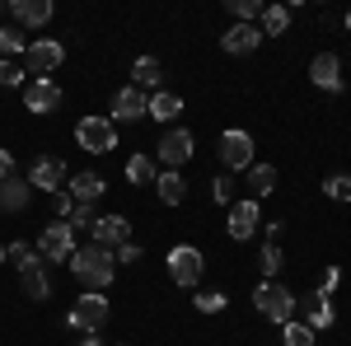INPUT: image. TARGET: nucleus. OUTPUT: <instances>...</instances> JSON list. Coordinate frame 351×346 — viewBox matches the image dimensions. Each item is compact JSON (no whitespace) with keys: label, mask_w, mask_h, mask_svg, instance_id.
<instances>
[{"label":"nucleus","mask_w":351,"mask_h":346,"mask_svg":"<svg viewBox=\"0 0 351 346\" xmlns=\"http://www.w3.org/2000/svg\"><path fill=\"white\" fill-rule=\"evenodd\" d=\"M66 267L75 271V281H84V291H108L112 276H117V258H112V248H99V243L75 248V258H71Z\"/></svg>","instance_id":"obj_1"},{"label":"nucleus","mask_w":351,"mask_h":346,"mask_svg":"<svg viewBox=\"0 0 351 346\" xmlns=\"http://www.w3.org/2000/svg\"><path fill=\"white\" fill-rule=\"evenodd\" d=\"M253 309H258L267 323H291L295 319V291H286L281 281H258Z\"/></svg>","instance_id":"obj_2"},{"label":"nucleus","mask_w":351,"mask_h":346,"mask_svg":"<svg viewBox=\"0 0 351 346\" xmlns=\"http://www.w3.org/2000/svg\"><path fill=\"white\" fill-rule=\"evenodd\" d=\"M112 304L104 291H84L75 295V304H71V314H66V328H75V332H99L104 323H108Z\"/></svg>","instance_id":"obj_3"},{"label":"nucleus","mask_w":351,"mask_h":346,"mask_svg":"<svg viewBox=\"0 0 351 346\" xmlns=\"http://www.w3.org/2000/svg\"><path fill=\"white\" fill-rule=\"evenodd\" d=\"M75 145L89 150V155H112L117 150V127H112V117H99V112H89L75 122Z\"/></svg>","instance_id":"obj_4"},{"label":"nucleus","mask_w":351,"mask_h":346,"mask_svg":"<svg viewBox=\"0 0 351 346\" xmlns=\"http://www.w3.org/2000/svg\"><path fill=\"white\" fill-rule=\"evenodd\" d=\"M38 258L43 262H71L75 258V230L66 220H52L43 234H38Z\"/></svg>","instance_id":"obj_5"},{"label":"nucleus","mask_w":351,"mask_h":346,"mask_svg":"<svg viewBox=\"0 0 351 346\" xmlns=\"http://www.w3.org/2000/svg\"><path fill=\"white\" fill-rule=\"evenodd\" d=\"M192 150H197V136H192L188 127H169V132L160 136V145H155V160H160L164 169H183V164L192 160Z\"/></svg>","instance_id":"obj_6"},{"label":"nucleus","mask_w":351,"mask_h":346,"mask_svg":"<svg viewBox=\"0 0 351 346\" xmlns=\"http://www.w3.org/2000/svg\"><path fill=\"white\" fill-rule=\"evenodd\" d=\"M216 155H220V164H225V173H239V169H248V164H253V136L239 132V127L220 132Z\"/></svg>","instance_id":"obj_7"},{"label":"nucleus","mask_w":351,"mask_h":346,"mask_svg":"<svg viewBox=\"0 0 351 346\" xmlns=\"http://www.w3.org/2000/svg\"><path fill=\"white\" fill-rule=\"evenodd\" d=\"M202 248H192V243H178V248H169V281L173 286H183L192 291L197 281H202Z\"/></svg>","instance_id":"obj_8"},{"label":"nucleus","mask_w":351,"mask_h":346,"mask_svg":"<svg viewBox=\"0 0 351 346\" xmlns=\"http://www.w3.org/2000/svg\"><path fill=\"white\" fill-rule=\"evenodd\" d=\"M66 178H71V169H66V160H56V155H43V160L28 164V187H38V192H61L66 187Z\"/></svg>","instance_id":"obj_9"},{"label":"nucleus","mask_w":351,"mask_h":346,"mask_svg":"<svg viewBox=\"0 0 351 346\" xmlns=\"http://www.w3.org/2000/svg\"><path fill=\"white\" fill-rule=\"evenodd\" d=\"M61 99H66V94H61V84H56L52 75H33V80L24 84V108L38 112V117H43V112H56Z\"/></svg>","instance_id":"obj_10"},{"label":"nucleus","mask_w":351,"mask_h":346,"mask_svg":"<svg viewBox=\"0 0 351 346\" xmlns=\"http://www.w3.org/2000/svg\"><path fill=\"white\" fill-rule=\"evenodd\" d=\"M258 225H263V201H234L230 206V220H225V230H230V239L243 243V239H253L258 234Z\"/></svg>","instance_id":"obj_11"},{"label":"nucleus","mask_w":351,"mask_h":346,"mask_svg":"<svg viewBox=\"0 0 351 346\" xmlns=\"http://www.w3.org/2000/svg\"><path fill=\"white\" fill-rule=\"evenodd\" d=\"M61 61H66V47H61L56 38H33L28 52H24V66L33 71V75H52Z\"/></svg>","instance_id":"obj_12"},{"label":"nucleus","mask_w":351,"mask_h":346,"mask_svg":"<svg viewBox=\"0 0 351 346\" xmlns=\"http://www.w3.org/2000/svg\"><path fill=\"white\" fill-rule=\"evenodd\" d=\"M295 309L304 314L300 323H309L314 332H324V328H332V323H337V309H332V299H328V295H319V291L300 295V299H295Z\"/></svg>","instance_id":"obj_13"},{"label":"nucleus","mask_w":351,"mask_h":346,"mask_svg":"<svg viewBox=\"0 0 351 346\" xmlns=\"http://www.w3.org/2000/svg\"><path fill=\"white\" fill-rule=\"evenodd\" d=\"M145 112H150V94H141L136 84L112 94V122H141Z\"/></svg>","instance_id":"obj_14"},{"label":"nucleus","mask_w":351,"mask_h":346,"mask_svg":"<svg viewBox=\"0 0 351 346\" xmlns=\"http://www.w3.org/2000/svg\"><path fill=\"white\" fill-rule=\"evenodd\" d=\"M94 243L99 248H122V243H132V220L127 215H99L94 220Z\"/></svg>","instance_id":"obj_15"},{"label":"nucleus","mask_w":351,"mask_h":346,"mask_svg":"<svg viewBox=\"0 0 351 346\" xmlns=\"http://www.w3.org/2000/svg\"><path fill=\"white\" fill-rule=\"evenodd\" d=\"M309 80L319 84V89H328V94H342V61H337V52H319L314 61H309Z\"/></svg>","instance_id":"obj_16"},{"label":"nucleus","mask_w":351,"mask_h":346,"mask_svg":"<svg viewBox=\"0 0 351 346\" xmlns=\"http://www.w3.org/2000/svg\"><path fill=\"white\" fill-rule=\"evenodd\" d=\"M220 47H225L230 56L258 52V47H263V28H258V24H230V28H225V38H220Z\"/></svg>","instance_id":"obj_17"},{"label":"nucleus","mask_w":351,"mask_h":346,"mask_svg":"<svg viewBox=\"0 0 351 346\" xmlns=\"http://www.w3.org/2000/svg\"><path fill=\"white\" fill-rule=\"evenodd\" d=\"M19 286H24V295L28 299H52V276H47V267L38 262V253H33V262H24L19 267Z\"/></svg>","instance_id":"obj_18"},{"label":"nucleus","mask_w":351,"mask_h":346,"mask_svg":"<svg viewBox=\"0 0 351 346\" xmlns=\"http://www.w3.org/2000/svg\"><path fill=\"white\" fill-rule=\"evenodd\" d=\"M66 192H71V201H99L104 192H108V183H104V173H94V169H80L75 178H66Z\"/></svg>","instance_id":"obj_19"},{"label":"nucleus","mask_w":351,"mask_h":346,"mask_svg":"<svg viewBox=\"0 0 351 346\" xmlns=\"http://www.w3.org/2000/svg\"><path fill=\"white\" fill-rule=\"evenodd\" d=\"M243 173H248V178H243L248 201H263V197H271V192H276V169H271V164H248Z\"/></svg>","instance_id":"obj_20"},{"label":"nucleus","mask_w":351,"mask_h":346,"mask_svg":"<svg viewBox=\"0 0 351 346\" xmlns=\"http://www.w3.org/2000/svg\"><path fill=\"white\" fill-rule=\"evenodd\" d=\"M28 197H33V187H28V178H5L0 183V211H10V215H19L28 206Z\"/></svg>","instance_id":"obj_21"},{"label":"nucleus","mask_w":351,"mask_h":346,"mask_svg":"<svg viewBox=\"0 0 351 346\" xmlns=\"http://www.w3.org/2000/svg\"><path fill=\"white\" fill-rule=\"evenodd\" d=\"M132 84L145 94V89H155L160 94V84H164V66H160V56H136V66H132Z\"/></svg>","instance_id":"obj_22"},{"label":"nucleus","mask_w":351,"mask_h":346,"mask_svg":"<svg viewBox=\"0 0 351 346\" xmlns=\"http://www.w3.org/2000/svg\"><path fill=\"white\" fill-rule=\"evenodd\" d=\"M10 14L28 28H43L52 19V0H10Z\"/></svg>","instance_id":"obj_23"},{"label":"nucleus","mask_w":351,"mask_h":346,"mask_svg":"<svg viewBox=\"0 0 351 346\" xmlns=\"http://www.w3.org/2000/svg\"><path fill=\"white\" fill-rule=\"evenodd\" d=\"M155 192H160L164 206H183V201H188V183H183L178 169H164L160 178H155Z\"/></svg>","instance_id":"obj_24"},{"label":"nucleus","mask_w":351,"mask_h":346,"mask_svg":"<svg viewBox=\"0 0 351 346\" xmlns=\"http://www.w3.org/2000/svg\"><path fill=\"white\" fill-rule=\"evenodd\" d=\"M155 178H160V164H155V155H132L127 160V183L132 187H155Z\"/></svg>","instance_id":"obj_25"},{"label":"nucleus","mask_w":351,"mask_h":346,"mask_svg":"<svg viewBox=\"0 0 351 346\" xmlns=\"http://www.w3.org/2000/svg\"><path fill=\"white\" fill-rule=\"evenodd\" d=\"M28 52V38L19 24H0V61H14Z\"/></svg>","instance_id":"obj_26"},{"label":"nucleus","mask_w":351,"mask_h":346,"mask_svg":"<svg viewBox=\"0 0 351 346\" xmlns=\"http://www.w3.org/2000/svg\"><path fill=\"white\" fill-rule=\"evenodd\" d=\"M263 33H267V38H281V33H286V28H291V5H263Z\"/></svg>","instance_id":"obj_27"},{"label":"nucleus","mask_w":351,"mask_h":346,"mask_svg":"<svg viewBox=\"0 0 351 346\" xmlns=\"http://www.w3.org/2000/svg\"><path fill=\"white\" fill-rule=\"evenodd\" d=\"M178 112H183V99H178V94H169V89L150 94V117H155V122H173Z\"/></svg>","instance_id":"obj_28"},{"label":"nucleus","mask_w":351,"mask_h":346,"mask_svg":"<svg viewBox=\"0 0 351 346\" xmlns=\"http://www.w3.org/2000/svg\"><path fill=\"white\" fill-rule=\"evenodd\" d=\"M258 267H263V281H276V276H281V267H286V253H281V243H263V253H258Z\"/></svg>","instance_id":"obj_29"},{"label":"nucleus","mask_w":351,"mask_h":346,"mask_svg":"<svg viewBox=\"0 0 351 346\" xmlns=\"http://www.w3.org/2000/svg\"><path fill=\"white\" fill-rule=\"evenodd\" d=\"M314 337H319V332H314L309 323H300V319L281 323V342L286 346H314Z\"/></svg>","instance_id":"obj_30"},{"label":"nucleus","mask_w":351,"mask_h":346,"mask_svg":"<svg viewBox=\"0 0 351 346\" xmlns=\"http://www.w3.org/2000/svg\"><path fill=\"white\" fill-rule=\"evenodd\" d=\"M230 14H234V24H253V19H263V0H230Z\"/></svg>","instance_id":"obj_31"},{"label":"nucleus","mask_w":351,"mask_h":346,"mask_svg":"<svg viewBox=\"0 0 351 346\" xmlns=\"http://www.w3.org/2000/svg\"><path fill=\"white\" fill-rule=\"evenodd\" d=\"M24 84H28V75L19 61H0V89H24Z\"/></svg>","instance_id":"obj_32"},{"label":"nucleus","mask_w":351,"mask_h":346,"mask_svg":"<svg viewBox=\"0 0 351 346\" xmlns=\"http://www.w3.org/2000/svg\"><path fill=\"white\" fill-rule=\"evenodd\" d=\"M324 197H332V201H351V173H332V178H324Z\"/></svg>","instance_id":"obj_33"},{"label":"nucleus","mask_w":351,"mask_h":346,"mask_svg":"<svg viewBox=\"0 0 351 346\" xmlns=\"http://www.w3.org/2000/svg\"><path fill=\"white\" fill-rule=\"evenodd\" d=\"M192 304H197L202 314H225V304H230V299H225V291H202Z\"/></svg>","instance_id":"obj_34"},{"label":"nucleus","mask_w":351,"mask_h":346,"mask_svg":"<svg viewBox=\"0 0 351 346\" xmlns=\"http://www.w3.org/2000/svg\"><path fill=\"white\" fill-rule=\"evenodd\" d=\"M211 201L216 206H234V178L230 173H220L216 183H211Z\"/></svg>","instance_id":"obj_35"},{"label":"nucleus","mask_w":351,"mask_h":346,"mask_svg":"<svg viewBox=\"0 0 351 346\" xmlns=\"http://www.w3.org/2000/svg\"><path fill=\"white\" fill-rule=\"evenodd\" d=\"M94 220H99V215H94V206H89V201H75V211H71V220H66V225H71V230H94Z\"/></svg>","instance_id":"obj_36"},{"label":"nucleus","mask_w":351,"mask_h":346,"mask_svg":"<svg viewBox=\"0 0 351 346\" xmlns=\"http://www.w3.org/2000/svg\"><path fill=\"white\" fill-rule=\"evenodd\" d=\"M5 262H14V267H24V262H33V243H24V239H14L10 248H5Z\"/></svg>","instance_id":"obj_37"},{"label":"nucleus","mask_w":351,"mask_h":346,"mask_svg":"<svg viewBox=\"0 0 351 346\" xmlns=\"http://www.w3.org/2000/svg\"><path fill=\"white\" fill-rule=\"evenodd\" d=\"M71 211H75L71 192H66V187H61V192H52V215H56V220H71Z\"/></svg>","instance_id":"obj_38"},{"label":"nucleus","mask_w":351,"mask_h":346,"mask_svg":"<svg viewBox=\"0 0 351 346\" xmlns=\"http://www.w3.org/2000/svg\"><path fill=\"white\" fill-rule=\"evenodd\" d=\"M337 286H342V267H328L324 281H319V295H328V299H332V291H337Z\"/></svg>","instance_id":"obj_39"},{"label":"nucleus","mask_w":351,"mask_h":346,"mask_svg":"<svg viewBox=\"0 0 351 346\" xmlns=\"http://www.w3.org/2000/svg\"><path fill=\"white\" fill-rule=\"evenodd\" d=\"M112 258H117V262H141V243H122Z\"/></svg>","instance_id":"obj_40"},{"label":"nucleus","mask_w":351,"mask_h":346,"mask_svg":"<svg viewBox=\"0 0 351 346\" xmlns=\"http://www.w3.org/2000/svg\"><path fill=\"white\" fill-rule=\"evenodd\" d=\"M5 178H14V155H10V150H0V183H5Z\"/></svg>","instance_id":"obj_41"},{"label":"nucleus","mask_w":351,"mask_h":346,"mask_svg":"<svg viewBox=\"0 0 351 346\" xmlns=\"http://www.w3.org/2000/svg\"><path fill=\"white\" fill-rule=\"evenodd\" d=\"M281 234H286V220H267V243H276Z\"/></svg>","instance_id":"obj_42"},{"label":"nucleus","mask_w":351,"mask_h":346,"mask_svg":"<svg viewBox=\"0 0 351 346\" xmlns=\"http://www.w3.org/2000/svg\"><path fill=\"white\" fill-rule=\"evenodd\" d=\"M80 346H104V342H99L94 332H84V337H80Z\"/></svg>","instance_id":"obj_43"},{"label":"nucleus","mask_w":351,"mask_h":346,"mask_svg":"<svg viewBox=\"0 0 351 346\" xmlns=\"http://www.w3.org/2000/svg\"><path fill=\"white\" fill-rule=\"evenodd\" d=\"M347 28H351V10H347Z\"/></svg>","instance_id":"obj_44"},{"label":"nucleus","mask_w":351,"mask_h":346,"mask_svg":"<svg viewBox=\"0 0 351 346\" xmlns=\"http://www.w3.org/2000/svg\"><path fill=\"white\" fill-rule=\"evenodd\" d=\"M0 262H5V248H0Z\"/></svg>","instance_id":"obj_45"}]
</instances>
